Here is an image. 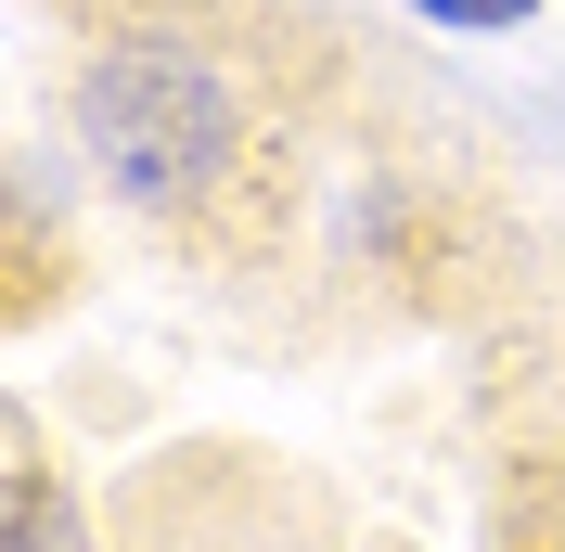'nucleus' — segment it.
<instances>
[{"instance_id": "f03ea898", "label": "nucleus", "mask_w": 565, "mask_h": 552, "mask_svg": "<svg viewBox=\"0 0 565 552\" xmlns=\"http://www.w3.org/2000/svg\"><path fill=\"white\" fill-rule=\"evenodd\" d=\"M77 155H26V141H0V335H39V321L77 309V283H90V219H77Z\"/></svg>"}, {"instance_id": "20e7f679", "label": "nucleus", "mask_w": 565, "mask_h": 552, "mask_svg": "<svg viewBox=\"0 0 565 552\" xmlns=\"http://www.w3.org/2000/svg\"><path fill=\"white\" fill-rule=\"evenodd\" d=\"M489 552H565V373L540 424L489 412Z\"/></svg>"}, {"instance_id": "f257e3e1", "label": "nucleus", "mask_w": 565, "mask_h": 552, "mask_svg": "<svg viewBox=\"0 0 565 552\" xmlns=\"http://www.w3.org/2000/svg\"><path fill=\"white\" fill-rule=\"evenodd\" d=\"M348 52L296 0H65V155L180 257H296Z\"/></svg>"}, {"instance_id": "39448f33", "label": "nucleus", "mask_w": 565, "mask_h": 552, "mask_svg": "<svg viewBox=\"0 0 565 552\" xmlns=\"http://www.w3.org/2000/svg\"><path fill=\"white\" fill-rule=\"evenodd\" d=\"M412 26H450V39H527L540 0H398Z\"/></svg>"}, {"instance_id": "7ed1b4c3", "label": "nucleus", "mask_w": 565, "mask_h": 552, "mask_svg": "<svg viewBox=\"0 0 565 552\" xmlns=\"http://www.w3.org/2000/svg\"><path fill=\"white\" fill-rule=\"evenodd\" d=\"M0 552H104V514H90L65 437L13 385H0Z\"/></svg>"}]
</instances>
